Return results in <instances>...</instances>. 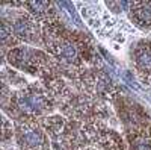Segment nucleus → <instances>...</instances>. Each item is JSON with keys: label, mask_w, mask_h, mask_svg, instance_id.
<instances>
[{"label": "nucleus", "mask_w": 151, "mask_h": 150, "mask_svg": "<svg viewBox=\"0 0 151 150\" xmlns=\"http://www.w3.org/2000/svg\"><path fill=\"white\" fill-rule=\"evenodd\" d=\"M18 105L27 112H40L45 106V100L40 94H26L20 99Z\"/></svg>", "instance_id": "obj_1"}, {"label": "nucleus", "mask_w": 151, "mask_h": 150, "mask_svg": "<svg viewBox=\"0 0 151 150\" xmlns=\"http://www.w3.org/2000/svg\"><path fill=\"white\" fill-rule=\"evenodd\" d=\"M136 20L139 21L142 26L151 24V5H142L141 8L136 9Z\"/></svg>", "instance_id": "obj_2"}, {"label": "nucleus", "mask_w": 151, "mask_h": 150, "mask_svg": "<svg viewBox=\"0 0 151 150\" xmlns=\"http://www.w3.org/2000/svg\"><path fill=\"white\" fill-rule=\"evenodd\" d=\"M23 141L30 147H38V146H41L42 138L36 130H26L23 133Z\"/></svg>", "instance_id": "obj_3"}, {"label": "nucleus", "mask_w": 151, "mask_h": 150, "mask_svg": "<svg viewBox=\"0 0 151 150\" xmlns=\"http://www.w3.org/2000/svg\"><path fill=\"white\" fill-rule=\"evenodd\" d=\"M30 23L24 18H20L18 21L14 23V33L18 36H27L30 33Z\"/></svg>", "instance_id": "obj_4"}, {"label": "nucleus", "mask_w": 151, "mask_h": 150, "mask_svg": "<svg viewBox=\"0 0 151 150\" xmlns=\"http://www.w3.org/2000/svg\"><path fill=\"white\" fill-rule=\"evenodd\" d=\"M58 52H59V55H60L62 58L67 59V61H70V62H73V61L76 59V56H77V52H76V49H74L71 44H67V43L60 44Z\"/></svg>", "instance_id": "obj_5"}, {"label": "nucleus", "mask_w": 151, "mask_h": 150, "mask_svg": "<svg viewBox=\"0 0 151 150\" xmlns=\"http://www.w3.org/2000/svg\"><path fill=\"white\" fill-rule=\"evenodd\" d=\"M137 64L144 70H151V53L148 52H141L137 55Z\"/></svg>", "instance_id": "obj_6"}, {"label": "nucleus", "mask_w": 151, "mask_h": 150, "mask_svg": "<svg viewBox=\"0 0 151 150\" xmlns=\"http://www.w3.org/2000/svg\"><path fill=\"white\" fill-rule=\"evenodd\" d=\"M30 6H32V9L35 11V12H38V14H40V12H44L45 9H47V3L45 2H32V3H29Z\"/></svg>", "instance_id": "obj_7"}, {"label": "nucleus", "mask_w": 151, "mask_h": 150, "mask_svg": "<svg viewBox=\"0 0 151 150\" xmlns=\"http://www.w3.org/2000/svg\"><path fill=\"white\" fill-rule=\"evenodd\" d=\"M134 150H151V146L147 140H137L134 143Z\"/></svg>", "instance_id": "obj_8"}]
</instances>
